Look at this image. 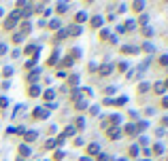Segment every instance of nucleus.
I'll return each mask as SVG.
<instances>
[{
  "instance_id": "f257e3e1",
  "label": "nucleus",
  "mask_w": 168,
  "mask_h": 161,
  "mask_svg": "<svg viewBox=\"0 0 168 161\" xmlns=\"http://www.w3.org/2000/svg\"><path fill=\"white\" fill-rule=\"evenodd\" d=\"M49 117V110L47 108H43V106H39V108H34L32 110V121H43Z\"/></svg>"
},
{
  "instance_id": "f03ea898",
  "label": "nucleus",
  "mask_w": 168,
  "mask_h": 161,
  "mask_svg": "<svg viewBox=\"0 0 168 161\" xmlns=\"http://www.w3.org/2000/svg\"><path fill=\"white\" fill-rule=\"evenodd\" d=\"M17 21H19V17L11 13V15L6 17V21H4V26H2V28H4L6 32H11V30H15V26H17Z\"/></svg>"
},
{
  "instance_id": "7ed1b4c3",
  "label": "nucleus",
  "mask_w": 168,
  "mask_h": 161,
  "mask_svg": "<svg viewBox=\"0 0 168 161\" xmlns=\"http://www.w3.org/2000/svg\"><path fill=\"white\" fill-rule=\"evenodd\" d=\"M124 55H138L140 53V47H130V45H126V47H121L119 49Z\"/></svg>"
},
{
  "instance_id": "20e7f679",
  "label": "nucleus",
  "mask_w": 168,
  "mask_h": 161,
  "mask_svg": "<svg viewBox=\"0 0 168 161\" xmlns=\"http://www.w3.org/2000/svg\"><path fill=\"white\" fill-rule=\"evenodd\" d=\"M17 153H19V159H26V157H30V155H32V151H30V146H28V144H19Z\"/></svg>"
},
{
  "instance_id": "39448f33",
  "label": "nucleus",
  "mask_w": 168,
  "mask_h": 161,
  "mask_svg": "<svg viewBox=\"0 0 168 161\" xmlns=\"http://www.w3.org/2000/svg\"><path fill=\"white\" fill-rule=\"evenodd\" d=\"M113 72V66L111 64H102L100 68H98V77H109Z\"/></svg>"
},
{
  "instance_id": "423d86ee",
  "label": "nucleus",
  "mask_w": 168,
  "mask_h": 161,
  "mask_svg": "<svg viewBox=\"0 0 168 161\" xmlns=\"http://www.w3.org/2000/svg\"><path fill=\"white\" fill-rule=\"evenodd\" d=\"M106 136H109V140H119V138H121L124 134L119 131V127H111V129L106 131Z\"/></svg>"
},
{
  "instance_id": "0eeeda50",
  "label": "nucleus",
  "mask_w": 168,
  "mask_h": 161,
  "mask_svg": "<svg viewBox=\"0 0 168 161\" xmlns=\"http://www.w3.org/2000/svg\"><path fill=\"white\" fill-rule=\"evenodd\" d=\"M100 26H102V17L100 15H94L89 19V28H100Z\"/></svg>"
},
{
  "instance_id": "6e6552de",
  "label": "nucleus",
  "mask_w": 168,
  "mask_h": 161,
  "mask_svg": "<svg viewBox=\"0 0 168 161\" xmlns=\"http://www.w3.org/2000/svg\"><path fill=\"white\" fill-rule=\"evenodd\" d=\"M58 59H60V51L55 49V51L51 53V57H49V62H47V66H55V64H58Z\"/></svg>"
},
{
  "instance_id": "1a4fd4ad",
  "label": "nucleus",
  "mask_w": 168,
  "mask_h": 161,
  "mask_svg": "<svg viewBox=\"0 0 168 161\" xmlns=\"http://www.w3.org/2000/svg\"><path fill=\"white\" fill-rule=\"evenodd\" d=\"M39 93H41V87H36V85H30L28 87V95L30 98H39Z\"/></svg>"
},
{
  "instance_id": "9d476101",
  "label": "nucleus",
  "mask_w": 168,
  "mask_h": 161,
  "mask_svg": "<svg viewBox=\"0 0 168 161\" xmlns=\"http://www.w3.org/2000/svg\"><path fill=\"white\" fill-rule=\"evenodd\" d=\"M36 136H39V134H36L34 129H30V131H26V134H24V140H26V142H34V140H36Z\"/></svg>"
},
{
  "instance_id": "9b49d317",
  "label": "nucleus",
  "mask_w": 168,
  "mask_h": 161,
  "mask_svg": "<svg viewBox=\"0 0 168 161\" xmlns=\"http://www.w3.org/2000/svg\"><path fill=\"white\" fill-rule=\"evenodd\" d=\"M98 153H100V146H98L96 142L87 144V155H98Z\"/></svg>"
},
{
  "instance_id": "f8f14e48",
  "label": "nucleus",
  "mask_w": 168,
  "mask_h": 161,
  "mask_svg": "<svg viewBox=\"0 0 168 161\" xmlns=\"http://www.w3.org/2000/svg\"><path fill=\"white\" fill-rule=\"evenodd\" d=\"M121 134H126V136H136V129H134V123H128L126 127H124V131Z\"/></svg>"
},
{
  "instance_id": "ddd939ff",
  "label": "nucleus",
  "mask_w": 168,
  "mask_h": 161,
  "mask_svg": "<svg viewBox=\"0 0 168 161\" xmlns=\"http://www.w3.org/2000/svg\"><path fill=\"white\" fill-rule=\"evenodd\" d=\"M66 11H68V4H66V2H60V4H55V13H58V15H64Z\"/></svg>"
},
{
  "instance_id": "4468645a",
  "label": "nucleus",
  "mask_w": 168,
  "mask_h": 161,
  "mask_svg": "<svg viewBox=\"0 0 168 161\" xmlns=\"http://www.w3.org/2000/svg\"><path fill=\"white\" fill-rule=\"evenodd\" d=\"M164 89H166V87H164V80H158V83L153 85V91H155L158 95H162V93H164Z\"/></svg>"
},
{
  "instance_id": "2eb2a0df",
  "label": "nucleus",
  "mask_w": 168,
  "mask_h": 161,
  "mask_svg": "<svg viewBox=\"0 0 168 161\" xmlns=\"http://www.w3.org/2000/svg\"><path fill=\"white\" fill-rule=\"evenodd\" d=\"M75 64V59L70 57V55H66V57H62V68H70Z\"/></svg>"
},
{
  "instance_id": "dca6fc26",
  "label": "nucleus",
  "mask_w": 168,
  "mask_h": 161,
  "mask_svg": "<svg viewBox=\"0 0 168 161\" xmlns=\"http://www.w3.org/2000/svg\"><path fill=\"white\" fill-rule=\"evenodd\" d=\"M151 153L162 155V153H164V144H162V142H155V144H153V148H151Z\"/></svg>"
},
{
  "instance_id": "f3484780",
  "label": "nucleus",
  "mask_w": 168,
  "mask_h": 161,
  "mask_svg": "<svg viewBox=\"0 0 168 161\" xmlns=\"http://www.w3.org/2000/svg\"><path fill=\"white\" fill-rule=\"evenodd\" d=\"M147 91H149V83H140V85H138V89H136V93H138V95H143V93H147Z\"/></svg>"
},
{
  "instance_id": "a211bd4d",
  "label": "nucleus",
  "mask_w": 168,
  "mask_h": 161,
  "mask_svg": "<svg viewBox=\"0 0 168 161\" xmlns=\"http://www.w3.org/2000/svg\"><path fill=\"white\" fill-rule=\"evenodd\" d=\"M143 9H145V2H134L132 4V11L134 13H143Z\"/></svg>"
},
{
  "instance_id": "6ab92c4d",
  "label": "nucleus",
  "mask_w": 168,
  "mask_h": 161,
  "mask_svg": "<svg viewBox=\"0 0 168 161\" xmlns=\"http://www.w3.org/2000/svg\"><path fill=\"white\" fill-rule=\"evenodd\" d=\"M153 49H155V47H153L151 42H143V47H140V51H145V53H153Z\"/></svg>"
},
{
  "instance_id": "aec40b11",
  "label": "nucleus",
  "mask_w": 168,
  "mask_h": 161,
  "mask_svg": "<svg viewBox=\"0 0 168 161\" xmlns=\"http://www.w3.org/2000/svg\"><path fill=\"white\" fill-rule=\"evenodd\" d=\"M85 19H87V13H83V11H81V13H77V15H75V21H77V23H83Z\"/></svg>"
},
{
  "instance_id": "412c9836",
  "label": "nucleus",
  "mask_w": 168,
  "mask_h": 161,
  "mask_svg": "<svg viewBox=\"0 0 168 161\" xmlns=\"http://www.w3.org/2000/svg\"><path fill=\"white\" fill-rule=\"evenodd\" d=\"M66 32H68L70 36H79V34H81V28H79V26H73V28H70V30H66Z\"/></svg>"
},
{
  "instance_id": "4be33fe9",
  "label": "nucleus",
  "mask_w": 168,
  "mask_h": 161,
  "mask_svg": "<svg viewBox=\"0 0 168 161\" xmlns=\"http://www.w3.org/2000/svg\"><path fill=\"white\" fill-rule=\"evenodd\" d=\"M75 131H77V129L70 125V127H66V129H64V134H62V136H64V138H68V136H75Z\"/></svg>"
},
{
  "instance_id": "5701e85b",
  "label": "nucleus",
  "mask_w": 168,
  "mask_h": 161,
  "mask_svg": "<svg viewBox=\"0 0 168 161\" xmlns=\"http://www.w3.org/2000/svg\"><path fill=\"white\" fill-rule=\"evenodd\" d=\"M128 155H130V157H136V155H138V146H136V144H132V146L128 148Z\"/></svg>"
},
{
  "instance_id": "b1692460",
  "label": "nucleus",
  "mask_w": 168,
  "mask_h": 161,
  "mask_svg": "<svg viewBox=\"0 0 168 161\" xmlns=\"http://www.w3.org/2000/svg\"><path fill=\"white\" fill-rule=\"evenodd\" d=\"M126 30H136V21L134 19H130V21H126V26H124Z\"/></svg>"
},
{
  "instance_id": "393cba45",
  "label": "nucleus",
  "mask_w": 168,
  "mask_h": 161,
  "mask_svg": "<svg viewBox=\"0 0 168 161\" xmlns=\"http://www.w3.org/2000/svg\"><path fill=\"white\" fill-rule=\"evenodd\" d=\"M75 108H77V110H85V108H87V104H85L83 100H77V104H75Z\"/></svg>"
},
{
  "instance_id": "a878e982",
  "label": "nucleus",
  "mask_w": 168,
  "mask_h": 161,
  "mask_svg": "<svg viewBox=\"0 0 168 161\" xmlns=\"http://www.w3.org/2000/svg\"><path fill=\"white\" fill-rule=\"evenodd\" d=\"M60 28V19H53V21H49V30H58Z\"/></svg>"
},
{
  "instance_id": "bb28decb",
  "label": "nucleus",
  "mask_w": 168,
  "mask_h": 161,
  "mask_svg": "<svg viewBox=\"0 0 168 161\" xmlns=\"http://www.w3.org/2000/svg\"><path fill=\"white\" fill-rule=\"evenodd\" d=\"M43 98H45V100H53V98H55V91H51V89H49V91H45V93H43Z\"/></svg>"
},
{
  "instance_id": "cd10ccee",
  "label": "nucleus",
  "mask_w": 168,
  "mask_h": 161,
  "mask_svg": "<svg viewBox=\"0 0 168 161\" xmlns=\"http://www.w3.org/2000/svg\"><path fill=\"white\" fill-rule=\"evenodd\" d=\"M45 148H47V151H53V148H55V140H47V142H45Z\"/></svg>"
},
{
  "instance_id": "c85d7f7f",
  "label": "nucleus",
  "mask_w": 168,
  "mask_h": 161,
  "mask_svg": "<svg viewBox=\"0 0 168 161\" xmlns=\"http://www.w3.org/2000/svg\"><path fill=\"white\" fill-rule=\"evenodd\" d=\"M21 40H24V34L21 32H15L13 34V42H21Z\"/></svg>"
},
{
  "instance_id": "c756f323",
  "label": "nucleus",
  "mask_w": 168,
  "mask_h": 161,
  "mask_svg": "<svg viewBox=\"0 0 168 161\" xmlns=\"http://www.w3.org/2000/svg\"><path fill=\"white\" fill-rule=\"evenodd\" d=\"M126 104V98H117V100H113V106H124Z\"/></svg>"
},
{
  "instance_id": "7c9ffc66",
  "label": "nucleus",
  "mask_w": 168,
  "mask_h": 161,
  "mask_svg": "<svg viewBox=\"0 0 168 161\" xmlns=\"http://www.w3.org/2000/svg\"><path fill=\"white\" fill-rule=\"evenodd\" d=\"M160 66H168V55H160Z\"/></svg>"
},
{
  "instance_id": "2f4dec72",
  "label": "nucleus",
  "mask_w": 168,
  "mask_h": 161,
  "mask_svg": "<svg viewBox=\"0 0 168 161\" xmlns=\"http://www.w3.org/2000/svg\"><path fill=\"white\" fill-rule=\"evenodd\" d=\"M36 51H39V49H36L34 45H28V47H26V53H28V55H30V53H36Z\"/></svg>"
},
{
  "instance_id": "473e14b6",
  "label": "nucleus",
  "mask_w": 168,
  "mask_h": 161,
  "mask_svg": "<svg viewBox=\"0 0 168 161\" xmlns=\"http://www.w3.org/2000/svg\"><path fill=\"white\" fill-rule=\"evenodd\" d=\"M13 72H15V70H13V66H6V68H4V72H2V74H4V77H11V74H13Z\"/></svg>"
},
{
  "instance_id": "72a5a7b5",
  "label": "nucleus",
  "mask_w": 168,
  "mask_h": 161,
  "mask_svg": "<svg viewBox=\"0 0 168 161\" xmlns=\"http://www.w3.org/2000/svg\"><path fill=\"white\" fill-rule=\"evenodd\" d=\"M53 159H55V161L64 159V151H55V155H53Z\"/></svg>"
},
{
  "instance_id": "f704fd0d",
  "label": "nucleus",
  "mask_w": 168,
  "mask_h": 161,
  "mask_svg": "<svg viewBox=\"0 0 168 161\" xmlns=\"http://www.w3.org/2000/svg\"><path fill=\"white\" fill-rule=\"evenodd\" d=\"M83 125H85V121L81 119V117H79V119L75 121V129H77V127H81V129H83Z\"/></svg>"
},
{
  "instance_id": "c9c22d12",
  "label": "nucleus",
  "mask_w": 168,
  "mask_h": 161,
  "mask_svg": "<svg viewBox=\"0 0 168 161\" xmlns=\"http://www.w3.org/2000/svg\"><path fill=\"white\" fill-rule=\"evenodd\" d=\"M98 113H100V106H91V108H89V115H94V117H96Z\"/></svg>"
},
{
  "instance_id": "e433bc0d",
  "label": "nucleus",
  "mask_w": 168,
  "mask_h": 161,
  "mask_svg": "<svg viewBox=\"0 0 168 161\" xmlns=\"http://www.w3.org/2000/svg\"><path fill=\"white\" fill-rule=\"evenodd\" d=\"M6 106H9V100H6V98H2V95H0V108H6Z\"/></svg>"
},
{
  "instance_id": "4c0bfd02",
  "label": "nucleus",
  "mask_w": 168,
  "mask_h": 161,
  "mask_svg": "<svg viewBox=\"0 0 168 161\" xmlns=\"http://www.w3.org/2000/svg\"><path fill=\"white\" fill-rule=\"evenodd\" d=\"M109 38V30H106V28H104V30H102V32H100V40H106Z\"/></svg>"
},
{
  "instance_id": "58836bf2",
  "label": "nucleus",
  "mask_w": 168,
  "mask_h": 161,
  "mask_svg": "<svg viewBox=\"0 0 168 161\" xmlns=\"http://www.w3.org/2000/svg\"><path fill=\"white\" fill-rule=\"evenodd\" d=\"M143 34H145V36H153V30H151V28H145Z\"/></svg>"
},
{
  "instance_id": "ea45409f",
  "label": "nucleus",
  "mask_w": 168,
  "mask_h": 161,
  "mask_svg": "<svg viewBox=\"0 0 168 161\" xmlns=\"http://www.w3.org/2000/svg\"><path fill=\"white\" fill-rule=\"evenodd\" d=\"M85 142H83V138H75V146H83Z\"/></svg>"
},
{
  "instance_id": "a19ab883",
  "label": "nucleus",
  "mask_w": 168,
  "mask_h": 161,
  "mask_svg": "<svg viewBox=\"0 0 168 161\" xmlns=\"http://www.w3.org/2000/svg\"><path fill=\"white\" fill-rule=\"evenodd\" d=\"M130 119L136 121V119H138V113H136V110H130Z\"/></svg>"
},
{
  "instance_id": "79ce46f5",
  "label": "nucleus",
  "mask_w": 168,
  "mask_h": 161,
  "mask_svg": "<svg viewBox=\"0 0 168 161\" xmlns=\"http://www.w3.org/2000/svg\"><path fill=\"white\" fill-rule=\"evenodd\" d=\"M4 53H6V45H4V42H0V55H4Z\"/></svg>"
},
{
  "instance_id": "37998d69",
  "label": "nucleus",
  "mask_w": 168,
  "mask_h": 161,
  "mask_svg": "<svg viewBox=\"0 0 168 161\" xmlns=\"http://www.w3.org/2000/svg\"><path fill=\"white\" fill-rule=\"evenodd\" d=\"M162 106H164V108H168V95H164V98H162Z\"/></svg>"
},
{
  "instance_id": "c03bdc74",
  "label": "nucleus",
  "mask_w": 168,
  "mask_h": 161,
  "mask_svg": "<svg viewBox=\"0 0 168 161\" xmlns=\"http://www.w3.org/2000/svg\"><path fill=\"white\" fill-rule=\"evenodd\" d=\"M160 123H162L164 127H168V117H162V119H160Z\"/></svg>"
},
{
  "instance_id": "a18cd8bd",
  "label": "nucleus",
  "mask_w": 168,
  "mask_h": 161,
  "mask_svg": "<svg viewBox=\"0 0 168 161\" xmlns=\"http://www.w3.org/2000/svg\"><path fill=\"white\" fill-rule=\"evenodd\" d=\"M164 87H166V89H168V79H166V80H164Z\"/></svg>"
},
{
  "instance_id": "49530a36",
  "label": "nucleus",
  "mask_w": 168,
  "mask_h": 161,
  "mask_svg": "<svg viewBox=\"0 0 168 161\" xmlns=\"http://www.w3.org/2000/svg\"><path fill=\"white\" fill-rule=\"evenodd\" d=\"M2 15H4V13H2V9H0V17H2Z\"/></svg>"
}]
</instances>
